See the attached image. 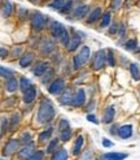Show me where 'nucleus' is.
<instances>
[{
    "label": "nucleus",
    "instance_id": "nucleus-1",
    "mask_svg": "<svg viewBox=\"0 0 140 160\" xmlns=\"http://www.w3.org/2000/svg\"><path fill=\"white\" fill-rule=\"evenodd\" d=\"M56 117V108L49 99H43L39 103L38 113H36V124L45 125L49 124Z\"/></svg>",
    "mask_w": 140,
    "mask_h": 160
},
{
    "label": "nucleus",
    "instance_id": "nucleus-2",
    "mask_svg": "<svg viewBox=\"0 0 140 160\" xmlns=\"http://www.w3.org/2000/svg\"><path fill=\"white\" fill-rule=\"evenodd\" d=\"M30 22H31L33 30L36 31V33H40L43 29L47 28V25H48V22H51V20L43 13L35 11V12H31L30 14Z\"/></svg>",
    "mask_w": 140,
    "mask_h": 160
},
{
    "label": "nucleus",
    "instance_id": "nucleus-3",
    "mask_svg": "<svg viewBox=\"0 0 140 160\" xmlns=\"http://www.w3.org/2000/svg\"><path fill=\"white\" fill-rule=\"evenodd\" d=\"M106 65V50H99L95 52V55L92 56L91 61V68L92 70H101Z\"/></svg>",
    "mask_w": 140,
    "mask_h": 160
},
{
    "label": "nucleus",
    "instance_id": "nucleus-4",
    "mask_svg": "<svg viewBox=\"0 0 140 160\" xmlns=\"http://www.w3.org/2000/svg\"><path fill=\"white\" fill-rule=\"evenodd\" d=\"M65 89H66L65 78L64 77H56L48 85V87H47V91H48L51 95H60Z\"/></svg>",
    "mask_w": 140,
    "mask_h": 160
},
{
    "label": "nucleus",
    "instance_id": "nucleus-5",
    "mask_svg": "<svg viewBox=\"0 0 140 160\" xmlns=\"http://www.w3.org/2000/svg\"><path fill=\"white\" fill-rule=\"evenodd\" d=\"M72 33L73 34H70V42L66 47V50L69 52H74V51H77L78 48H79L81 44H82V39L84 38V34L81 33V31L75 30V29H72Z\"/></svg>",
    "mask_w": 140,
    "mask_h": 160
},
{
    "label": "nucleus",
    "instance_id": "nucleus-6",
    "mask_svg": "<svg viewBox=\"0 0 140 160\" xmlns=\"http://www.w3.org/2000/svg\"><path fill=\"white\" fill-rule=\"evenodd\" d=\"M38 51L40 52L43 56H51L54 51H56V42L51 38H45L43 41H40L38 46Z\"/></svg>",
    "mask_w": 140,
    "mask_h": 160
},
{
    "label": "nucleus",
    "instance_id": "nucleus-7",
    "mask_svg": "<svg viewBox=\"0 0 140 160\" xmlns=\"http://www.w3.org/2000/svg\"><path fill=\"white\" fill-rule=\"evenodd\" d=\"M20 146H21V143L18 139H16V138L8 139L3 147V151H2L3 156L8 158V156H12L13 154H17V151L20 150Z\"/></svg>",
    "mask_w": 140,
    "mask_h": 160
},
{
    "label": "nucleus",
    "instance_id": "nucleus-8",
    "mask_svg": "<svg viewBox=\"0 0 140 160\" xmlns=\"http://www.w3.org/2000/svg\"><path fill=\"white\" fill-rule=\"evenodd\" d=\"M86 100H87V95H86V90L83 87H79L74 91L73 95V100L70 103V106L74 107V108H81L86 104Z\"/></svg>",
    "mask_w": 140,
    "mask_h": 160
},
{
    "label": "nucleus",
    "instance_id": "nucleus-9",
    "mask_svg": "<svg viewBox=\"0 0 140 160\" xmlns=\"http://www.w3.org/2000/svg\"><path fill=\"white\" fill-rule=\"evenodd\" d=\"M90 14V5L87 4H79L75 7L72 12V18L74 20H83L84 17H87Z\"/></svg>",
    "mask_w": 140,
    "mask_h": 160
},
{
    "label": "nucleus",
    "instance_id": "nucleus-10",
    "mask_svg": "<svg viewBox=\"0 0 140 160\" xmlns=\"http://www.w3.org/2000/svg\"><path fill=\"white\" fill-rule=\"evenodd\" d=\"M35 143L31 142L29 143V145H25L21 150L17 151V159L18 160H27L31 155H33L35 152Z\"/></svg>",
    "mask_w": 140,
    "mask_h": 160
},
{
    "label": "nucleus",
    "instance_id": "nucleus-11",
    "mask_svg": "<svg viewBox=\"0 0 140 160\" xmlns=\"http://www.w3.org/2000/svg\"><path fill=\"white\" fill-rule=\"evenodd\" d=\"M48 28H49V34H51L52 39H58V38L61 37V34H62V31L66 29V28L62 25L61 22H58V21H51Z\"/></svg>",
    "mask_w": 140,
    "mask_h": 160
},
{
    "label": "nucleus",
    "instance_id": "nucleus-12",
    "mask_svg": "<svg viewBox=\"0 0 140 160\" xmlns=\"http://www.w3.org/2000/svg\"><path fill=\"white\" fill-rule=\"evenodd\" d=\"M36 97H38V90H36V87L33 85L31 87H29L26 91H23L22 100H23L25 104H33L34 100L36 99Z\"/></svg>",
    "mask_w": 140,
    "mask_h": 160
},
{
    "label": "nucleus",
    "instance_id": "nucleus-13",
    "mask_svg": "<svg viewBox=\"0 0 140 160\" xmlns=\"http://www.w3.org/2000/svg\"><path fill=\"white\" fill-rule=\"evenodd\" d=\"M74 91L73 89H66L62 91L60 95H58V103L62 106H70V103L73 100V95H74Z\"/></svg>",
    "mask_w": 140,
    "mask_h": 160
},
{
    "label": "nucleus",
    "instance_id": "nucleus-14",
    "mask_svg": "<svg viewBox=\"0 0 140 160\" xmlns=\"http://www.w3.org/2000/svg\"><path fill=\"white\" fill-rule=\"evenodd\" d=\"M34 60H35V53H34L33 51L25 52V53H23L21 58H20L18 65H20L21 68H27V67H30L31 64L34 62Z\"/></svg>",
    "mask_w": 140,
    "mask_h": 160
},
{
    "label": "nucleus",
    "instance_id": "nucleus-15",
    "mask_svg": "<svg viewBox=\"0 0 140 160\" xmlns=\"http://www.w3.org/2000/svg\"><path fill=\"white\" fill-rule=\"evenodd\" d=\"M51 68V64L48 61H39L36 65L33 68V74L38 78H40L47 70Z\"/></svg>",
    "mask_w": 140,
    "mask_h": 160
},
{
    "label": "nucleus",
    "instance_id": "nucleus-16",
    "mask_svg": "<svg viewBox=\"0 0 140 160\" xmlns=\"http://www.w3.org/2000/svg\"><path fill=\"white\" fill-rule=\"evenodd\" d=\"M132 134H134V126L131 124H126V125H121L119 129H118V137L121 139H128L132 137Z\"/></svg>",
    "mask_w": 140,
    "mask_h": 160
},
{
    "label": "nucleus",
    "instance_id": "nucleus-17",
    "mask_svg": "<svg viewBox=\"0 0 140 160\" xmlns=\"http://www.w3.org/2000/svg\"><path fill=\"white\" fill-rule=\"evenodd\" d=\"M127 158V152H115V151H110V152H105L101 155V160H126Z\"/></svg>",
    "mask_w": 140,
    "mask_h": 160
},
{
    "label": "nucleus",
    "instance_id": "nucleus-18",
    "mask_svg": "<svg viewBox=\"0 0 140 160\" xmlns=\"http://www.w3.org/2000/svg\"><path fill=\"white\" fill-rule=\"evenodd\" d=\"M114 117H115V108L113 106H109L104 111L101 122H103V124H112L114 121Z\"/></svg>",
    "mask_w": 140,
    "mask_h": 160
},
{
    "label": "nucleus",
    "instance_id": "nucleus-19",
    "mask_svg": "<svg viewBox=\"0 0 140 160\" xmlns=\"http://www.w3.org/2000/svg\"><path fill=\"white\" fill-rule=\"evenodd\" d=\"M84 146V137L82 134H79L78 137L75 138L74 141V145H73V148H72V154L74 156H78V155H81L82 154V148Z\"/></svg>",
    "mask_w": 140,
    "mask_h": 160
},
{
    "label": "nucleus",
    "instance_id": "nucleus-20",
    "mask_svg": "<svg viewBox=\"0 0 140 160\" xmlns=\"http://www.w3.org/2000/svg\"><path fill=\"white\" fill-rule=\"evenodd\" d=\"M14 12V7H13V3L11 2H3L2 4V11H0V13H2V16L4 18H9L13 14Z\"/></svg>",
    "mask_w": 140,
    "mask_h": 160
},
{
    "label": "nucleus",
    "instance_id": "nucleus-21",
    "mask_svg": "<svg viewBox=\"0 0 140 160\" xmlns=\"http://www.w3.org/2000/svg\"><path fill=\"white\" fill-rule=\"evenodd\" d=\"M18 87H20V81L16 77H12V78H9V79H7L5 81V90L8 92L17 91Z\"/></svg>",
    "mask_w": 140,
    "mask_h": 160
},
{
    "label": "nucleus",
    "instance_id": "nucleus-22",
    "mask_svg": "<svg viewBox=\"0 0 140 160\" xmlns=\"http://www.w3.org/2000/svg\"><path fill=\"white\" fill-rule=\"evenodd\" d=\"M101 16H103V9H101L100 7H96L95 9H93L87 17V23L91 25V23H95L97 20L101 18Z\"/></svg>",
    "mask_w": 140,
    "mask_h": 160
},
{
    "label": "nucleus",
    "instance_id": "nucleus-23",
    "mask_svg": "<svg viewBox=\"0 0 140 160\" xmlns=\"http://www.w3.org/2000/svg\"><path fill=\"white\" fill-rule=\"evenodd\" d=\"M54 78H56V73H54V69H53V68H49V69L47 70L45 73L40 77V82H42L43 85H47V86H48Z\"/></svg>",
    "mask_w": 140,
    "mask_h": 160
},
{
    "label": "nucleus",
    "instance_id": "nucleus-24",
    "mask_svg": "<svg viewBox=\"0 0 140 160\" xmlns=\"http://www.w3.org/2000/svg\"><path fill=\"white\" fill-rule=\"evenodd\" d=\"M20 122H21V113H18V112L12 113V116L9 118V132L16 130V128L20 125Z\"/></svg>",
    "mask_w": 140,
    "mask_h": 160
},
{
    "label": "nucleus",
    "instance_id": "nucleus-25",
    "mask_svg": "<svg viewBox=\"0 0 140 160\" xmlns=\"http://www.w3.org/2000/svg\"><path fill=\"white\" fill-rule=\"evenodd\" d=\"M52 133H53V129L52 128H48L47 130H43L39 133L38 135V141L40 143H45V142H49L52 139Z\"/></svg>",
    "mask_w": 140,
    "mask_h": 160
},
{
    "label": "nucleus",
    "instance_id": "nucleus-26",
    "mask_svg": "<svg viewBox=\"0 0 140 160\" xmlns=\"http://www.w3.org/2000/svg\"><path fill=\"white\" fill-rule=\"evenodd\" d=\"M68 158H69V154H68L66 148L65 147H60L56 152L52 154L51 160H68Z\"/></svg>",
    "mask_w": 140,
    "mask_h": 160
},
{
    "label": "nucleus",
    "instance_id": "nucleus-27",
    "mask_svg": "<svg viewBox=\"0 0 140 160\" xmlns=\"http://www.w3.org/2000/svg\"><path fill=\"white\" fill-rule=\"evenodd\" d=\"M128 69H130V74H131L132 79H134V81H140V67H139V64L131 62Z\"/></svg>",
    "mask_w": 140,
    "mask_h": 160
},
{
    "label": "nucleus",
    "instance_id": "nucleus-28",
    "mask_svg": "<svg viewBox=\"0 0 140 160\" xmlns=\"http://www.w3.org/2000/svg\"><path fill=\"white\" fill-rule=\"evenodd\" d=\"M110 22H112V13L110 12H105L103 13V16H101L100 18V28L101 29H105V28H109L110 26Z\"/></svg>",
    "mask_w": 140,
    "mask_h": 160
},
{
    "label": "nucleus",
    "instance_id": "nucleus-29",
    "mask_svg": "<svg viewBox=\"0 0 140 160\" xmlns=\"http://www.w3.org/2000/svg\"><path fill=\"white\" fill-rule=\"evenodd\" d=\"M58 142H60L58 138H52V139L48 142V145H47L45 152H47V154H53V152H56V151L58 150Z\"/></svg>",
    "mask_w": 140,
    "mask_h": 160
},
{
    "label": "nucleus",
    "instance_id": "nucleus-30",
    "mask_svg": "<svg viewBox=\"0 0 140 160\" xmlns=\"http://www.w3.org/2000/svg\"><path fill=\"white\" fill-rule=\"evenodd\" d=\"M20 143L22 146H25V145H29V143L33 142V134H31L29 130H25V132H22L21 135H20V138H18Z\"/></svg>",
    "mask_w": 140,
    "mask_h": 160
},
{
    "label": "nucleus",
    "instance_id": "nucleus-31",
    "mask_svg": "<svg viewBox=\"0 0 140 160\" xmlns=\"http://www.w3.org/2000/svg\"><path fill=\"white\" fill-rule=\"evenodd\" d=\"M81 56V59L82 61L86 64V62H88V60L91 59V50H90V47L88 46H82L81 47V51L79 53H78Z\"/></svg>",
    "mask_w": 140,
    "mask_h": 160
},
{
    "label": "nucleus",
    "instance_id": "nucleus-32",
    "mask_svg": "<svg viewBox=\"0 0 140 160\" xmlns=\"http://www.w3.org/2000/svg\"><path fill=\"white\" fill-rule=\"evenodd\" d=\"M0 77L4 78V79H9V78L14 77V70L7 68V67H2V65H0Z\"/></svg>",
    "mask_w": 140,
    "mask_h": 160
},
{
    "label": "nucleus",
    "instance_id": "nucleus-33",
    "mask_svg": "<svg viewBox=\"0 0 140 160\" xmlns=\"http://www.w3.org/2000/svg\"><path fill=\"white\" fill-rule=\"evenodd\" d=\"M123 48L126 50V51H130V52H132V51H136V48H138V41L136 39H128L127 42H124V44H123Z\"/></svg>",
    "mask_w": 140,
    "mask_h": 160
},
{
    "label": "nucleus",
    "instance_id": "nucleus-34",
    "mask_svg": "<svg viewBox=\"0 0 140 160\" xmlns=\"http://www.w3.org/2000/svg\"><path fill=\"white\" fill-rule=\"evenodd\" d=\"M72 137H73V130H72V129L62 130V132H60V134H58V139H60L61 142H69L70 139H72Z\"/></svg>",
    "mask_w": 140,
    "mask_h": 160
},
{
    "label": "nucleus",
    "instance_id": "nucleus-35",
    "mask_svg": "<svg viewBox=\"0 0 140 160\" xmlns=\"http://www.w3.org/2000/svg\"><path fill=\"white\" fill-rule=\"evenodd\" d=\"M106 64L109 67L114 68L115 67V56H114V51L112 48H108L106 50Z\"/></svg>",
    "mask_w": 140,
    "mask_h": 160
},
{
    "label": "nucleus",
    "instance_id": "nucleus-36",
    "mask_svg": "<svg viewBox=\"0 0 140 160\" xmlns=\"http://www.w3.org/2000/svg\"><path fill=\"white\" fill-rule=\"evenodd\" d=\"M33 86V83H31V81L29 78H26V77H21L20 78V90L23 92V91H26L29 87H31Z\"/></svg>",
    "mask_w": 140,
    "mask_h": 160
},
{
    "label": "nucleus",
    "instance_id": "nucleus-37",
    "mask_svg": "<svg viewBox=\"0 0 140 160\" xmlns=\"http://www.w3.org/2000/svg\"><path fill=\"white\" fill-rule=\"evenodd\" d=\"M58 41H60L61 46L68 47V44H69V42H70V34H69L68 29H65L64 31H62V34H61V37L58 38Z\"/></svg>",
    "mask_w": 140,
    "mask_h": 160
},
{
    "label": "nucleus",
    "instance_id": "nucleus-38",
    "mask_svg": "<svg viewBox=\"0 0 140 160\" xmlns=\"http://www.w3.org/2000/svg\"><path fill=\"white\" fill-rule=\"evenodd\" d=\"M83 65H84V62L82 61V59H81V56L79 55H74L73 56V68L75 69V70H81L82 68H83Z\"/></svg>",
    "mask_w": 140,
    "mask_h": 160
},
{
    "label": "nucleus",
    "instance_id": "nucleus-39",
    "mask_svg": "<svg viewBox=\"0 0 140 160\" xmlns=\"http://www.w3.org/2000/svg\"><path fill=\"white\" fill-rule=\"evenodd\" d=\"M65 3H66V0H53L52 3H49V8H52V9H54V11H61V8L65 5Z\"/></svg>",
    "mask_w": 140,
    "mask_h": 160
},
{
    "label": "nucleus",
    "instance_id": "nucleus-40",
    "mask_svg": "<svg viewBox=\"0 0 140 160\" xmlns=\"http://www.w3.org/2000/svg\"><path fill=\"white\" fill-rule=\"evenodd\" d=\"M30 12H29V9H26V8H18V18L21 20V21H26V20H29V17H30V14H29Z\"/></svg>",
    "mask_w": 140,
    "mask_h": 160
},
{
    "label": "nucleus",
    "instance_id": "nucleus-41",
    "mask_svg": "<svg viewBox=\"0 0 140 160\" xmlns=\"http://www.w3.org/2000/svg\"><path fill=\"white\" fill-rule=\"evenodd\" d=\"M9 55L12 56V58H21V56L23 55V47L22 46H14L12 52H9Z\"/></svg>",
    "mask_w": 140,
    "mask_h": 160
},
{
    "label": "nucleus",
    "instance_id": "nucleus-42",
    "mask_svg": "<svg viewBox=\"0 0 140 160\" xmlns=\"http://www.w3.org/2000/svg\"><path fill=\"white\" fill-rule=\"evenodd\" d=\"M58 132H62V130H66V129H70V122L68 121L66 118H60V121H58Z\"/></svg>",
    "mask_w": 140,
    "mask_h": 160
},
{
    "label": "nucleus",
    "instance_id": "nucleus-43",
    "mask_svg": "<svg viewBox=\"0 0 140 160\" xmlns=\"http://www.w3.org/2000/svg\"><path fill=\"white\" fill-rule=\"evenodd\" d=\"M44 155H45L44 151H42V150H36L35 152L31 155L27 160H44Z\"/></svg>",
    "mask_w": 140,
    "mask_h": 160
},
{
    "label": "nucleus",
    "instance_id": "nucleus-44",
    "mask_svg": "<svg viewBox=\"0 0 140 160\" xmlns=\"http://www.w3.org/2000/svg\"><path fill=\"white\" fill-rule=\"evenodd\" d=\"M72 8H73V0H66L65 5L61 8L60 13H62V14H66V13H69L70 11H72Z\"/></svg>",
    "mask_w": 140,
    "mask_h": 160
},
{
    "label": "nucleus",
    "instance_id": "nucleus-45",
    "mask_svg": "<svg viewBox=\"0 0 140 160\" xmlns=\"http://www.w3.org/2000/svg\"><path fill=\"white\" fill-rule=\"evenodd\" d=\"M78 160H93V158H92V152H91L90 150H84L83 152L79 155Z\"/></svg>",
    "mask_w": 140,
    "mask_h": 160
},
{
    "label": "nucleus",
    "instance_id": "nucleus-46",
    "mask_svg": "<svg viewBox=\"0 0 140 160\" xmlns=\"http://www.w3.org/2000/svg\"><path fill=\"white\" fill-rule=\"evenodd\" d=\"M9 132V118H3L2 120V134H5V133H8Z\"/></svg>",
    "mask_w": 140,
    "mask_h": 160
},
{
    "label": "nucleus",
    "instance_id": "nucleus-47",
    "mask_svg": "<svg viewBox=\"0 0 140 160\" xmlns=\"http://www.w3.org/2000/svg\"><path fill=\"white\" fill-rule=\"evenodd\" d=\"M118 30H119V25L117 22H113L110 25V28H109V34L115 35V34H118Z\"/></svg>",
    "mask_w": 140,
    "mask_h": 160
},
{
    "label": "nucleus",
    "instance_id": "nucleus-48",
    "mask_svg": "<svg viewBox=\"0 0 140 160\" xmlns=\"http://www.w3.org/2000/svg\"><path fill=\"white\" fill-rule=\"evenodd\" d=\"M95 107H96V100H95V99H92V100L88 103V104L86 106L84 109H86V112H87V113H91V112L95 109Z\"/></svg>",
    "mask_w": 140,
    "mask_h": 160
},
{
    "label": "nucleus",
    "instance_id": "nucleus-49",
    "mask_svg": "<svg viewBox=\"0 0 140 160\" xmlns=\"http://www.w3.org/2000/svg\"><path fill=\"white\" fill-rule=\"evenodd\" d=\"M87 121L95 124V125H99V124H100V121L97 120V117L93 115V113H87Z\"/></svg>",
    "mask_w": 140,
    "mask_h": 160
},
{
    "label": "nucleus",
    "instance_id": "nucleus-50",
    "mask_svg": "<svg viewBox=\"0 0 140 160\" xmlns=\"http://www.w3.org/2000/svg\"><path fill=\"white\" fill-rule=\"evenodd\" d=\"M122 3H123V0H112V9L118 11L122 5Z\"/></svg>",
    "mask_w": 140,
    "mask_h": 160
},
{
    "label": "nucleus",
    "instance_id": "nucleus-51",
    "mask_svg": "<svg viewBox=\"0 0 140 160\" xmlns=\"http://www.w3.org/2000/svg\"><path fill=\"white\" fill-rule=\"evenodd\" d=\"M117 35H118L119 38H122V39L126 37V25H124V23H121L119 25V30H118V34Z\"/></svg>",
    "mask_w": 140,
    "mask_h": 160
},
{
    "label": "nucleus",
    "instance_id": "nucleus-52",
    "mask_svg": "<svg viewBox=\"0 0 140 160\" xmlns=\"http://www.w3.org/2000/svg\"><path fill=\"white\" fill-rule=\"evenodd\" d=\"M118 129H119V125H117V124H114V125H112L110 128H109V134H112V135H117L118 134Z\"/></svg>",
    "mask_w": 140,
    "mask_h": 160
},
{
    "label": "nucleus",
    "instance_id": "nucleus-53",
    "mask_svg": "<svg viewBox=\"0 0 140 160\" xmlns=\"http://www.w3.org/2000/svg\"><path fill=\"white\" fill-rule=\"evenodd\" d=\"M101 143H103V146L105 148H110L114 146V143L110 141V139H108V138H103V141H101Z\"/></svg>",
    "mask_w": 140,
    "mask_h": 160
},
{
    "label": "nucleus",
    "instance_id": "nucleus-54",
    "mask_svg": "<svg viewBox=\"0 0 140 160\" xmlns=\"http://www.w3.org/2000/svg\"><path fill=\"white\" fill-rule=\"evenodd\" d=\"M8 56H9V51H8L7 48H4V47H0V59H7Z\"/></svg>",
    "mask_w": 140,
    "mask_h": 160
},
{
    "label": "nucleus",
    "instance_id": "nucleus-55",
    "mask_svg": "<svg viewBox=\"0 0 140 160\" xmlns=\"http://www.w3.org/2000/svg\"><path fill=\"white\" fill-rule=\"evenodd\" d=\"M29 2H31V3H36L38 0H29Z\"/></svg>",
    "mask_w": 140,
    "mask_h": 160
},
{
    "label": "nucleus",
    "instance_id": "nucleus-56",
    "mask_svg": "<svg viewBox=\"0 0 140 160\" xmlns=\"http://www.w3.org/2000/svg\"><path fill=\"white\" fill-rule=\"evenodd\" d=\"M2 4H3V2H2V0H0V7H2Z\"/></svg>",
    "mask_w": 140,
    "mask_h": 160
},
{
    "label": "nucleus",
    "instance_id": "nucleus-57",
    "mask_svg": "<svg viewBox=\"0 0 140 160\" xmlns=\"http://www.w3.org/2000/svg\"><path fill=\"white\" fill-rule=\"evenodd\" d=\"M2 135H3V134H2V133H0V138H2Z\"/></svg>",
    "mask_w": 140,
    "mask_h": 160
},
{
    "label": "nucleus",
    "instance_id": "nucleus-58",
    "mask_svg": "<svg viewBox=\"0 0 140 160\" xmlns=\"http://www.w3.org/2000/svg\"><path fill=\"white\" fill-rule=\"evenodd\" d=\"M139 5H140V0H139Z\"/></svg>",
    "mask_w": 140,
    "mask_h": 160
}]
</instances>
